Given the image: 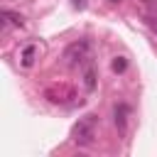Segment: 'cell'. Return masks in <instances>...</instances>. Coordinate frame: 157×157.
Wrapping results in <instances>:
<instances>
[{
	"label": "cell",
	"mask_w": 157,
	"mask_h": 157,
	"mask_svg": "<svg viewBox=\"0 0 157 157\" xmlns=\"http://www.w3.org/2000/svg\"><path fill=\"white\" fill-rule=\"evenodd\" d=\"M96 132H98V115L88 113V115L78 118V123L71 128V140L78 147H91L96 140Z\"/></svg>",
	"instance_id": "1"
},
{
	"label": "cell",
	"mask_w": 157,
	"mask_h": 157,
	"mask_svg": "<svg viewBox=\"0 0 157 157\" xmlns=\"http://www.w3.org/2000/svg\"><path fill=\"white\" fill-rule=\"evenodd\" d=\"M145 25L157 34V15H145Z\"/></svg>",
	"instance_id": "9"
},
{
	"label": "cell",
	"mask_w": 157,
	"mask_h": 157,
	"mask_svg": "<svg viewBox=\"0 0 157 157\" xmlns=\"http://www.w3.org/2000/svg\"><path fill=\"white\" fill-rule=\"evenodd\" d=\"M128 118H130V105H128V103H118V105L113 108V123H115V128H118L120 132H125Z\"/></svg>",
	"instance_id": "4"
},
{
	"label": "cell",
	"mask_w": 157,
	"mask_h": 157,
	"mask_svg": "<svg viewBox=\"0 0 157 157\" xmlns=\"http://www.w3.org/2000/svg\"><path fill=\"white\" fill-rule=\"evenodd\" d=\"M110 69H113L115 74H123V71L128 69V59H125V56H115V59L110 61Z\"/></svg>",
	"instance_id": "8"
},
{
	"label": "cell",
	"mask_w": 157,
	"mask_h": 157,
	"mask_svg": "<svg viewBox=\"0 0 157 157\" xmlns=\"http://www.w3.org/2000/svg\"><path fill=\"white\" fill-rule=\"evenodd\" d=\"M44 96H47V101H49V103L69 105V103H74L76 91H74L71 86H66V83H56V86H49V88L44 91Z\"/></svg>",
	"instance_id": "3"
},
{
	"label": "cell",
	"mask_w": 157,
	"mask_h": 157,
	"mask_svg": "<svg viewBox=\"0 0 157 157\" xmlns=\"http://www.w3.org/2000/svg\"><path fill=\"white\" fill-rule=\"evenodd\" d=\"M108 2H113V5H115V2H123V0H108Z\"/></svg>",
	"instance_id": "11"
},
{
	"label": "cell",
	"mask_w": 157,
	"mask_h": 157,
	"mask_svg": "<svg viewBox=\"0 0 157 157\" xmlns=\"http://www.w3.org/2000/svg\"><path fill=\"white\" fill-rule=\"evenodd\" d=\"M91 54H93L91 39H78V42H71L64 49V61L69 66H83V64L91 61Z\"/></svg>",
	"instance_id": "2"
},
{
	"label": "cell",
	"mask_w": 157,
	"mask_h": 157,
	"mask_svg": "<svg viewBox=\"0 0 157 157\" xmlns=\"http://www.w3.org/2000/svg\"><path fill=\"white\" fill-rule=\"evenodd\" d=\"M96 69L93 66H86V71H83V86H86V91L91 93V91H96Z\"/></svg>",
	"instance_id": "7"
},
{
	"label": "cell",
	"mask_w": 157,
	"mask_h": 157,
	"mask_svg": "<svg viewBox=\"0 0 157 157\" xmlns=\"http://www.w3.org/2000/svg\"><path fill=\"white\" fill-rule=\"evenodd\" d=\"M22 66H32L34 64V59H37V44H27L25 49H22Z\"/></svg>",
	"instance_id": "6"
},
{
	"label": "cell",
	"mask_w": 157,
	"mask_h": 157,
	"mask_svg": "<svg viewBox=\"0 0 157 157\" xmlns=\"http://www.w3.org/2000/svg\"><path fill=\"white\" fill-rule=\"evenodd\" d=\"M74 7H78V10H83V7H86V0H74Z\"/></svg>",
	"instance_id": "10"
},
{
	"label": "cell",
	"mask_w": 157,
	"mask_h": 157,
	"mask_svg": "<svg viewBox=\"0 0 157 157\" xmlns=\"http://www.w3.org/2000/svg\"><path fill=\"white\" fill-rule=\"evenodd\" d=\"M0 17H2V22H10L12 27H25V17H22L20 12H12V10H2V12H0Z\"/></svg>",
	"instance_id": "5"
},
{
	"label": "cell",
	"mask_w": 157,
	"mask_h": 157,
	"mask_svg": "<svg viewBox=\"0 0 157 157\" xmlns=\"http://www.w3.org/2000/svg\"><path fill=\"white\" fill-rule=\"evenodd\" d=\"M142 2H152V0H142Z\"/></svg>",
	"instance_id": "12"
}]
</instances>
